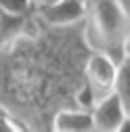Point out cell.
I'll return each mask as SVG.
<instances>
[{"label": "cell", "mask_w": 130, "mask_h": 132, "mask_svg": "<svg viewBox=\"0 0 130 132\" xmlns=\"http://www.w3.org/2000/svg\"><path fill=\"white\" fill-rule=\"evenodd\" d=\"M86 0H57L53 4L36 6V15L48 25H76L86 19Z\"/></svg>", "instance_id": "277c9868"}, {"label": "cell", "mask_w": 130, "mask_h": 132, "mask_svg": "<svg viewBox=\"0 0 130 132\" xmlns=\"http://www.w3.org/2000/svg\"><path fill=\"white\" fill-rule=\"evenodd\" d=\"M118 76V63L101 51H90L84 63V80L94 94V103L113 92Z\"/></svg>", "instance_id": "3957f363"}, {"label": "cell", "mask_w": 130, "mask_h": 132, "mask_svg": "<svg viewBox=\"0 0 130 132\" xmlns=\"http://www.w3.org/2000/svg\"><path fill=\"white\" fill-rule=\"evenodd\" d=\"M120 2H122V4L128 9V13H130V0H120Z\"/></svg>", "instance_id": "7c38bea8"}, {"label": "cell", "mask_w": 130, "mask_h": 132, "mask_svg": "<svg viewBox=\"0 0 130 132\" xmlns=\"http://www.w3.org/2000/svg\"><path fill=\"white\" fill-rule=\"evenodd\" d=\"M53 2H57V0H34V4H36V6H44V4H53Z\"/></svg>", "instance_id": "30bf717a"}, {"label": "cell", "mask_w": 130, "mask_h": 132, "mask_svg": "<svg viewBox=\"0 0 130 132\" xmlns=\"http://www.w3.org/2000/svg\"><path fill=\"white\" fill-rule=\"evenodd\" d=\"M86 42L92 51L109 55L116 63L126 57L130 13L120 0H86Z\"/></svg>", "instance_id": "7a4b0ae2"}, {"label": "cell", "mask_w": 130, "mask_h": 132, "mask_svg": "<svg viewBox=\"0 0 130 132\" xmlns=\"http://www.w3.org/2000/svg\"><path fill=\"white\" fill-rule=\"evenodd\" d=\"M90 111H92L94 132H118L122 122L126 120V111L116 92H109L107 96L99 98Z\"/></svg>", "instance_id": "5b68a950"}, {"label": "cell", "mask_w": 130, "mask_h": 132, "mask_svg": "<svg viewBox=\"0 0 130 132\" xmlns=\"http://www.w3.org/2000/svg\"><path fill=\"white\" fill-rule=\"evenodd\" d=\"M118 132H130V115H126V120L122 122V126H120Z\"/></svg>", "instance_id": "9c48e42d"}, {"label": "cell", "mask_w": 130, "mask_h": 132, "mask_svg": "<svg viewBox=\"0 0 130 132\" xmlns=\"http://www.w3.org/2000/svg\"><path fill=\"white\" fill-rule=\"evenodd\" d=\"M126 57H130V36H128V40H126Z\"/></svg>", "instance_id": "8fae6325"}, {"label": "cell", "mask_w": 130, "mask_h": 132, "mask_svg": "<svg viewBox=\"0 0 130 132\" xmlns=\"http://www.w3.org/2000/svg\"><path fill=\"white\" fill-rule=\"evenodd\" d=\"M4 113H9V111H6V109H4L2 105H0V115H4Z\"/></svg>", "instance_id": "4fadbf2b"}, {"label": "cell", "mask_w": 130, "mask_h": 132, "mask_svg": "<svg viewBox=\"0 0 130 132\" xmlns=\"http://www.w3.org/2000/svg\"><path fill=\"white\" fill-rule=\"evenodd\" d=\"M53 130L57 132H94L92 111L82 107H67L55 113Z\"/></svg>", "instance_id": "52a82bcc"}, {"label": "cell", "mask_w": 130, "mask_h": 132, "mask_svg": "<svg viewBox=\"0 0 130 132\" xmlns=\"http://www.w3.org/2000/svg\"><path fill=\"white\" fill-rule=\"evenodd\" d=\"M34 21H36V11L31 15H19L0 6V48H4L13 44L15 40H19L21 36H25L34 27Z\"/></svg>", "instance_id": "8992f818"}, {"label": "cell", "mask_w": 130, "mask_h": 132, "mask_svg": "<svg viewBox=\"0 0 130 132\" xmlns=\"http://www.w3.org/2000/svg\"><path fill=\"white\" fill-rule=\"evenodd\" d=\"M113 92L118 94L126 115H130V57H124L118 63V76H116Z\"/></svg>", "instance_id": "ba28073f"}, {"label": "cell", "mask_w": 130, "mask_h": 132, "mask_svg": "<svg viewBox=\"0 0 130 132\" xmlns=\"http://www.w3.org/2000/svg\"><path fill=\"white\" fill-rule=\"evenodd\" d=\"M86 19L76 25H48L38 15L34 27L0 48V105L27 130H53L55 113L78 107L86 86Z\"/></svg>", "instance_id": "6da1fadb"}]
</instances>
